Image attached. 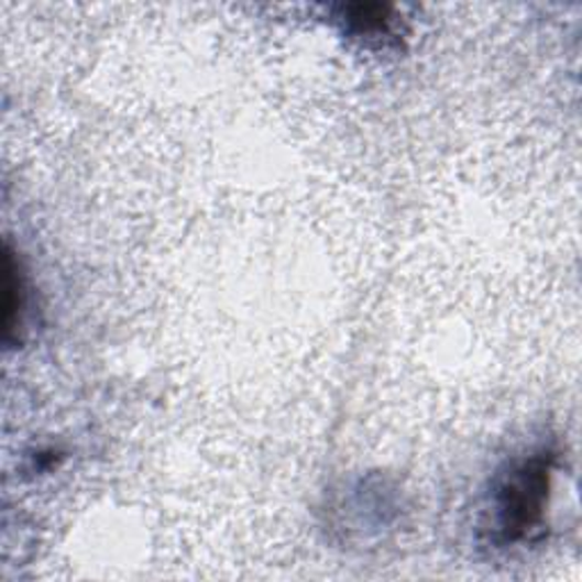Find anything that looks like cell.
Here are the masks:
<instances>
[{"label": "cell", "instance_id": "7a4b0ae2", "mask_svg": "<svg viewBox=\"0 0 582 582\" xmlns=\"http://www.w3.org/2000/svg\"><path fill=\"white\" fill-rule=\"evenodd\" d=\"M25 281L21 264L17 262L10 246L6 249V339L12 341L14 332L23 328L25 315Z\"/></svg>", "mask_w": 582, "mask_h": 582}, {"label": "cell", "instance_id": "6da1fadb", "mask_svg": "<svg viewBox=\"0 0 582 582\" xmlns=\"http://www.w3.org/2000/svg\"><path fill=\"white\" fill-rule=\"evenodd\" d=\"M551 458L535 455L512 469L494 494V524L501 541L528 539L543 521L551 492Z\"/></svg>", "mask_w": 582, "mask_h": 582}, {"label": "cell", "instance_id": "3957f363", "mask_svg": "<svg viewBox=\"0 0 582 582\" xmlns=\"http://www.w3.org/2000/svg\"><path fill=\"white\" fill-rule=\"evenodd\" d=\"M347 21L358 30V32H375L387 28V14L389 8L385 6H349L347 10Z\"/></svg>", "mask_w": 582, "mask_h": 582}]
</instances>
